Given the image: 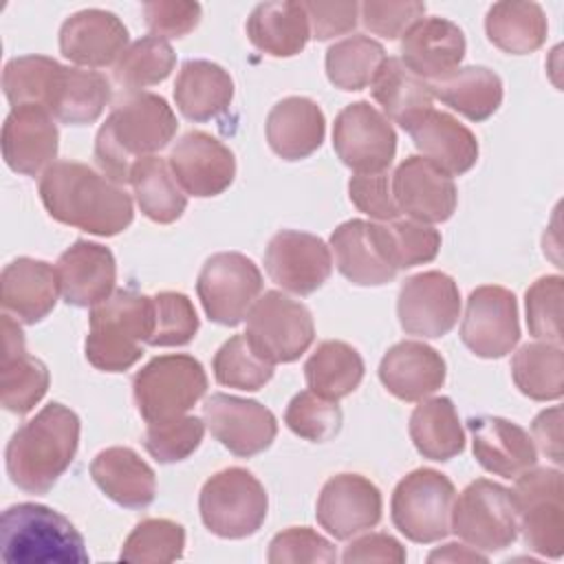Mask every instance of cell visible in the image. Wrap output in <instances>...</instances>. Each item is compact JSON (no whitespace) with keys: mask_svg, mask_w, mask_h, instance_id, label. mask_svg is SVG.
<instances>
[{"mask_svg":"<svg viewBox=\"0 0 564 564\" xmlns=\"http://www.w3.org/2000/svg\"><path fill=\"white\" fill-rule=\"evenodd\" d=\"M145 26L152 35L185 37L200 22V4L185 0H152L143 4Z\"/></svg>","mask_w":564,"mask_h":564,"instance_id":"9f6ffc18","label":"cell"},{"mask_svg":"<svg viewBox=\"0 0 564 564\" xmlns=\"http://www.w3.org/2000/svg\"><path fill=\"white\" fill-rule=\"evenodd\" d=\"M485 31L494 46L511 55L538 51L549 31L546 15L538 2H496L485 18Z\"/></svg>","mask_w":564,"mask_h":564,"instance_id":"ab89813d","label":"cell"},{"mask_svg":"<svg viewBox=\"0 0 564 564\" xmlns=\"http://www.w3.org/2000/svg\"><path fill=\"white\" fill-rule=\"evenodd\" d=\"M167 163L181 189L196 198L223 194L236 176L234 152L203 130L183 134L170 150Z\"/></svg>","mask_w":564,"mask_h":564,"instance_id":"ffe728a7","label":"cell"},{"mask_svg":"<svg viewBox=\"0 0 564 564\" xmlns=\"http://www.w3.org/2000/svg\"><path fill=\"white\" fill-rule=\"evenodd\" d=\"M405 549L403 544L392 538L390 533H366L355 538L346 549L341 560L346 564L352 562H405Z\"/></svg>","mask_w":564,"mask_h":564,"instance_id":"680465c9","label":"cell"},{"mask_svg":"<svg viewBox=\"0 0 564 564\" xmlns=\"http://www.w3.org/2000/svg\"><path fill=\"white\" fill-rule=\"evenodd\" d=\"M465 48V35L452 20L421 18L401 37V62L421 79L434 82L460 66Z\"/></svg>","mask_w":564,"mask_h":564,"instance_id":"484cf974","label":"cell"},{"mask_svg":"<svg viewBox=\"0 0 564 564\" xmlns=\"http://www.w3.org/2000/svg\"><path fill=\"white\" fill-rule=\"evenodd\" d=\"M381 491L361 474L330 476L317 498L315 518L335 540H348L377 527L381 520Z\"/></svg>","mask_w":564,"mask_h":564,"instance_id":"d6986e66","label":"cell"},{"mask_svg":"<svg viewBox=\"0 0 564 564\" xmlns=\"http://www.w3.org/2000/svg\"><path fill=\"white\" fill-rule=\"evenodd\" d=\"M2 88L13 108L42 106L68 126L97 121L110 101V82L101 73L64 66L46 55L9 59L2 70Z\"/></svg>","mask_w":564,"mask_h":564,"instance_id":"6da1fadb","label":"cell"},{"mask_svg":"<svg viewBox=\"0 0 564 564\" xmlns=\"http://www.w3.org/2000/svg\"><path fill=\"white\" fill-rule=\"evenodd\" d=\"M59 130L55 117L42 106H15L2 123L4 163L24 176L46 172L57 156Z\"/></svg>","mask_w":564,"mask_h":564,"instance_id":"7402d4cb","label":"cell"},{"mask_svg":"<svg viewBox=\"0 0 564 564\" xmlns=\"http://www.w3.org/2000/svg\"><path fill=\"white\" fill-rule=\"evenodd\" d=\"M330 249L339 273L357 286H381L397 278V269L379 256L368 231V220L352 218L335 227Z\"/></svg>","mask_w":564,"mask_h":564,"instance_id":"8d00e7d4","label":"cell"},{"mask_svg":"<svg viewBox=\"0 0 564 564\" xmlns=\"http://www.w3.org/2000/svg\"><path fill=\"white\" fill-rule=\"evenodd\" d=\"M212 370L220 386L247 392L260 390L273 377V364L256 352L245 333L229 337L216 350Z\"/></svg>","mask_w":564,"mask_h":564,"instance_id":"bcb514c9","label":"cell"},{"mask_svg":"<svg viewBox=\"0 0 564 564\" xmlns=\"http://www.w3.org/2000/svg\"><path fill=\"white\" fill-rule=\"evenodd\" d=\"M511 496L524 544L542 557L557 560L564 551L562 471L553 467H531L516 478Z\"/></svg>","mask_w":564,"mask_h":564,"instance_id":"8fae6325","label":"cell"},{"mask_svg":"<svg viewBox=\"0 0 564 564\" xmlns=\"http://www.w3.org/2000/svg\"><path fill=\"white\" fill-rule=\"evenodd\" d=\"M130 185L141 212L159 225L178 220L187 207V194L174 178L170 163L156 154L132 165Z\"/></svg>","mask_w":564,"mask_h":564,"instance_id":"b9f144b4","label":"cell"},{"mask_svg":"<svg viewBox=\"0 0 564 564\" xmlns=\"http://www.w3.org/2000/svg\"><path fill=\"white\" fill-rule=\"evenodd\" d=\"M267 560L271 564H297V562H337V551L330 540L308 527H289L280 531L271 544Z\"/></svg>","mask_w":564,"mask_h":564,"instance_id":"f5cc1de1","label":"cell"},{"mask_svg":"<svg viewBox=\"0 0 564 564\" xmlns=\"http://www.w3.org/2000/svg\"><path fill=\"white\" fill-rule=\"evenodd\" d=\"M128 48V29L110 11L82 9L68 15L59 29V51L66 59L86 68H104Z\"/></svg>","mask_w":564,"mask_h":564,"instance_id":"603a6c76","label":"cell"},{"mask_svg":"<svg viewBox=\"0 0 564 564\" xmlns=\"http://www.w3.org/2000/svg\"><path fill=\"white\" fill-rule=\"evenodd\" d=\"M205 392V368L185 352L159 355L132 379V397L145 423H163L187 414Z\"/></svg>","mask_w":564,"mask_h":564,"instance_id":"52a82bcc","label":"cell"},{"mask_svg":"<svg viewBox=\"0 0 564 564\" xmlns=\"http://www.w3.org/2000/svg\"><path fill=\"white\" fill-rule=\"evenodd\" d=\"M262 291L258 264L238 251H220L205 260L196 293L205 315L223 326H238Z\"/></svg>","mask_w":564,"mask_h":564,"instance_id":"4fadbf2b","label":"cell"},{"mask_svg":"<svg viewBox=\"0 0 564 564\" xmlns=\"http://www.w3.org/2000/svg\"><path fill=\"white\" fill-rule=\"evenodd\" d=\"M410 438L430 460H449L465 449V432L449 397L421 401L410 416Z\"/></svg>","mask_w":564,"mask_h":564,"instance_id":"74e56055","label":"cell"},{"mask_svg":"<svg viewBox=\"0 0 564 564\" xmlns=\"http://www.w3.org/2000/svg\"><path fill=\"white\" fill-rule=\"evenodd\" d=\"M185 529L167 518H145L126 538L119 560L123 562H174L183 557Z\"/></svg>","mask_w":564,"mask_h":564,"instance_id":"7dc6e473","label":"cell"},{"mask_svg":"<svg viewBox=\"0 0 564 564\" xmlns=\"http://www.w3.org/2000/svg\"><path fill=\"white\" fill-rule=\"evenodd\" d=\"M368 231L379 256L397 271L432 262L441 249V234L412 218L368 223Z\"/></svg>","mask_w":564,"mask_h":564,"instance_id":"f35d334b","label":"cell"},{"mask_svg":"<svg viewBox=\"0 0 564 564\" xmlns=\"http://www.w3.org/2000/svg\"><path fill=\"white\" fill-rule=\"evenodd\" d=\"M531 438L533 445L540 447L546 458H551L555 465H562V408H549L542 410L533 423H531Z\"/></svg>","mask_w":564,"mask_h":564,"instance_id":"91938a15","label":"cell"},{"mask_svg":"<svg viewBox=\"0 0 564 564\" xmlns=\"http://www.w3.org/2000/svg\"><path fill=\"white\" fill-rule=\"evenodd\" d=\"M427 562H487V553L476 551L469 544L449 542L427 555Z\"/></svg>","mask_w":564,"mask_h":564,"instance_id":"94428289","label":"cell"},{"mask_svg":"<svg viewBox=\"0 0 564 564\" xmlns=\"http://www.w3.org/2000/svg\"><path fill=\"white\" fill-rule=\"evenodd\" d=\"M460 339L482 359H498L511 352L520 341L516 295L498 284L474 289L467 297Z\"/></svg>","mask_w":564,"mask_h":564,"instance_id":"2e32d148","label":"cell"},{"mask_svg":"<svg viewBox=\"0 0 564 564\" xmlns=\"http://www.w3.org/2000/svg\"><path fill=\"white\" fill-rule=\"evenodd\" d=\"M359 11H361V22L370 33L381 35L386 40H397L414 22L423 18L425 4L419 0H405V2L368 0L359 4Z\"/></svg>","mask_w":564,"mask_h":564,"instance_id":"db71d44e","label":"cell"},{"mask_svg":"<svg viewBox=\"0 0 564 564\" xmlns=\"http://www.w3.org/2000/svg\"><path fill=\"white\" fill-rule=\"evenodd\" d=\"M386 62L383 46L368 35H350L326 51L328 82L339 90H364Z\"/></svg>","mask_w":564,"mask_h":564,"instance_id":"ee69618b","label":"cell"},{"mask_svg":"<svg viewBox=\"0 0 564 564\" xmlns=\"http://www.w3.org/2000/svg\"><path fill=\"white\" fill-rule=\"evenodd\" d=\"M154 333V300L117 289L110 297L90 308V328L84 341L86 359L104 372H123L132 368L143 344Z\"/></svg>","mask_w":564,"mask_h":564,"instance_id":"5b68a950","label":"cell"},{"mask_svg":"<svg viewBox=\"0 0 564 564\" xmlns=\"http://www.w3.org/2000/svg\"><path fill=\"white\" fill-rule=\"evenodd\" d=\"M79 445V416L62 405L48 403L7 445V474L15 487L29 494H46L70 467Z\"/></svg>","mask_w":564,"mask_h":564,"instance_id":"277c9868","label":"cell"},{"mask_svg":"<svg viewBox=\"0 0 564 564\" xmlns=\"http://www.w3.org/2000/svg\"><path fill=\"white\" fill-rule=\"evenodd\" d=\"M333 148L355 174H377L386 172L397 154V132L370 101H355L335 119Z\"/></svg>","mask_w":564,"mask_h":564,"instance_id":"5bb4252c","label":"cell"},{"mask_svg":"<svg viewBox=\"0 0 564 564\" xmlns=\"http://www.w3.org/2000/svg\"><path fill=\"white\" fill-rule=\"evenodd\" d=\"M427 84L432 97L441 99L469 121L489 119L502 104V79L487 66H458L445 77Z\"/></svg>","mask_w":564,"mask_h":564,"instance_id":"d590c367","label":"cell"},{"mask_svg":"<svg viewBox=\"0 0 564 564\" xmlns=\"http://www.w3.org/2000/svg\"><path fill=\"white\" fill-rule=\"evenodd\" d=\"M2 308L22 324L42 322L57 302L59 278L55 267L35 258H18L2 269Z\"/></svg>","mask_w":564,"mask_h":564,"instance_id":"f1b7e54d","label":"cell"},{"mask_svg":"<svg viewBox=\"0 0 564 564\" xmlns=\"http://www.w3.org/2000/svg\"><path fill=\"white\" fill-rule=\"evenodd\" d=\"M269 498L262 482L245 467H227L205 480L198 496L203 524L218 538L253 535L267 518Z\"/></svg>","mask_w":564,"mask_h":564,"instance_id":"ba28073f","label":"cell"},{"mask_svg":"<svg viewBox=\"0 0 564 564\" xmlns=\"http://www.w3.org/2000/svg\"><path fill=\"white\" fill-rule=\"evenodd\" d=\"M0 551L11 564H84L90 560L75 524L37 502H20L2 511Z\"/></svg>","mask_w":564,"mask_h":564,"instance_id":"8992f818","label":"cell"},{"mask_svg":"<svg viewBox=\"0 0 564 564\" xmlns=\"http://www.w3.org/2000/svg\"><path fill=\"white\" fill-rule=\"evenodd\" d=\"M154 333L150 346H185L198 330L192 300L178 291H161L154 297Z\"/></svg>","mask_w":564,"mask_h":564,"instance_id":"816d5d0a","label":"cell"},{"mask_svg":"<svg viewBox=\"0 0 564 564\" xmlns=\"http://www.w3.org/2000/svg\"><path fill=\"white\" fill-rule=\"evenodd\" d=\"M271 150L284 161L311 156L324 141L326 119L322 108L308 97H284L278 101L264 123Z\"/></svg>","mask_w":564,"mask_h":564,"instance_id":"4dcf8cb0","label":"cell"},{"mask_svg":"<svg viewBox=\"0 0 564 564\" xmlns=\"http://www.w3.org/2000/svg\"><path fill=\"white\" fill-rule=\"evenodd\" d=\"M176 128V115L161 95L128 90L117 99L95 139L101 174L119 185L130 183L132 165L161 152L174 139Z\"/></svg>","mask_w":564,"mask_h":564,"instance_id":"3957f363","label":"cell"},{"mask_svg":"<svg viewBox=\"0 0 564 564\" xmlns=\"http://www.w3.org/2000/svg\"><path fill=\"white\" fill-rule=\"evenodd\" d=\"M40 198L51 218L95 236H117L134 218L130 194L77 161H55L42 172Z\"/></svg>","mask_w":564,"mask_h":564,"instance_id":"7a4b0ae2","label":"cell"},{"mask_svg":"<svg viewBox=\"0 0 564 564\" xmlns=\"http://www.w3.org/2000/svg\"><path fill=\"white\" fill-rule=\"evenodd\" d=\"M511 377L518 390L533 401H555L564 392L562 344L531 341L511 359Z\"/></svg>","mask_w":564,"mask_h":564,"instance_id":"7bdbcfd3","label":"cell"},{"mask_svg":"<svg viewBox=\"0 0 564 564\" xmlns=\"http://www.w3.org/2000/svg\"><path fill=\"white\" fill-rule=\"evenodd\" d=\"M245 337L258 355L275 364L300 359L315 339L311 311L284 295L282 291H264L247 313Z\"/></svg>","mask_w":564,"mask_h":564,"instance_id":"7c38bea8","label":"cell"},{"mask_svg":"<svg viewBox=\"0 0 564 564\" xmlns=\"http://www.w3.org/2000/svg\"><path fill=\"white\" fill-rule=\"evenodd\" d=\"M341 408L337 401L324 399L313 390H302L297 392L284 412V423L293 434L300 438L313 441V443H324L333 438L341 430Z\"/></svg>","mask_w":564,"mask_h":564,"instance_id":"c3c4849f","label":"cell"},{"mask_svg":"<svg viewBox=\"0 0 564 564\" xmlns=\"http://www.w3.org/2000/svg\"><path fill=\"white\" fill-rule=\"evenodd\" d=\"M176 66V53L167 40L145 35L132 42L115 64V82L128 90L161 84Z\"/></svg>","mask_w":564,"mask_h":564,"instance_id":"f6af8a7d","label":"cell"},{"mask_svg":"<svg viewBox=\"0 0 564 564\" xmlns=\"http://www.w3.org/2000/svg\"><path fill=\"white\" fill-rule=\"evenodd\" d=\"M203 419L216 441L242 458L269 449L278 434V421L269 408L225 392L205 399Z\"/></svg>","mask_w":564,"mask_h":564,"instance_id":"e0dca14e","label":"cell"},{"mask_svg":"<svg viewBox=\"0 0 564 564\" xmlns=\"http://www.w3.org/2000/svg\"><path fill=\"white\" fill-rule=\"evenodd\" d=\"M245 31L251 44L271 57H293L311 37L304 4L291 0L258 4L249 13Z\"/></svg>","mask_w":564,"mask_h":564,"instance_id":"836d02e7","label":"cell"},{"mask_svg":"<svg viewBox=\"0 0 564 564\" xmlns=\"http://www.w3.org/2000/svg\"><path fill=\"white\" fill-rule=\"evenodd\" d=\"M476 460L491 474L518 478L535 467L538 449L533 438L518 423L502 416H471L467 421Z\"/></svg>","mask_w":564,"mask_h":564,"instance_id":"4316f807","label":"cell"},{"mask_svg":"<svg viewBox=\"0 0 564 564\" xmlns=\"http://www.w3.org/2000/svg\"><path fill=\"white\" fill-rule=\"evenodd\" d=\"M399 324L408 335L436 339L447 335L460 317V291L443 271L410 275L397 300Z\"/></svg>","mask_w":564,"mask_h":564,"instance_id":"9a60e30c","label":"cell"},{"mask_svg":"<svg viewBox=\"0 0 564 564\" xmlns=\"http://www.w3.org/2000/svg\"><path fill=\"white\" fill-rule=\"evenodd\" d=\"M264 269L284 291L311 295L330 278L333 258L322 238L297 229H282L267 245Z\"/></svg>","mask_w":564,"mask_h":564,"instance_id":"ac0fdd59","label":"cell"},{"mask_svg":"<svg viewBox=\"0 0 564 564\" xmlns=\"http://www.w3.org/2000/svg\"><path fill=\"white\" fill-rule=\"evenodd\" d=\"M95 485L117 505L143 509L156 496L154 469L130 447H106L90 463Z\"/></svg>","mask_w":564,"mask_h":564,"instance_id":"1f68e13d","label":"cell"},{"mask_svg":"<svg viewBox=\"0 0 564 564\" xmlns=\"http://www.w3.org/2000/svg\"><path fill=\"white\" fill-rule=\"evenodd\" d=\"M449 531L480 553L511 546L518 538V516L511 489L478 478L469 482L452 505Z\"/></svg>","mask_w":564,"mask_h":564,"instance_id":"9c48e42d","label":"cell"},{"mask_svg":"<svg viewBox=\"0 0 564 564\" xmlns=\"http://www.w3.org/2000/svg\"><path fill=\"white\" fill-rule=\"evenodd\" d=\"M59 291L70 306H95L115 293L117 262L108 247L90 240H75L55 264Z\"/></svg>","mask_w":564,"mask_h":564,"instance_id":"cb8c5ba5","label":"cell"},{"mask_svg":"<svg viewBox=\"0 0 564 564\" xmlns=\"http://www.w3.org/2000/svg\"><path fill=\"white\" fill-rule=\"evenodd\" d=\"M456 489L436 469H414L392 491L390 513L394 527L412 542L432 544L449 533Z\"/></svg>","mask_w":564,"mask_h":564,"instance_id":"30bf717a","label":"cell"},{"mask_svg":"<svg viewBox=\"0 0 564 564\" xmlns=\"http://www.w3.org/2000/svg\"><path fill=\"white\" fill-rule=\"evenodd\" d=\"M308 390L324 399L339 401L357 390L364 379V359L346 341L326 339L317 344L304 364Z\"/></svg>","mask_w":564,"mask_h":564,"instance_id":"60d3db41","label":"cell"},{"mask_svg":"<svg viewBox=\"0 0 564 564\" xmlns=\"http://www.w3.org/2000/svg\"><path fill=\"white\" fill-rule=\"evenodd\" d=\"M392 196L403 214L425 225L445 223L458 200L452 176L421 154H412L397 165L392 174Z\"/></svg>","mask_w":564,"mask_h":564,"instance_id":"44dd1931","label":"cell"},{"mask_svg":"<svg viewBox=\"0 0 564 564\" xmlns=\"http://www.w3.org/2000/svg\"><path fill=\"white\" fill-rule=\"evenodd\" d=\"M234 99L231 75L209 59H187L174 84L178 112L189 121H209L223 115Z\"/></svg>","mask_w":564,"mask_h":564,"instance_id":"d6a6232c","label":"cell"},{"mask_svg":"<svg viewBox=\"0 0 564 564\" xmlns=\"http://www.w3.org/2000/svg\"><path fill=\"white\" fill-rule=\"evenodd\" d=\"M205 434V421L183 414L163 423H148L143 432V447L159 463H178L192 456Z\"/></svg>","mask_w":564,"mask_h":564,"instance_id":"681fc988","label":"cell"},{"mask_svg":"<svg viewBox=\"0 0 564 564\" xmlns=\"http://www.w3.org/2000/svg\"><path fill=\"white\" fill-rule=\"evenodd\" d=\"M51 383L48 368L42 359L33 357L24 348V333L20 324L4 313L2 315V361H0V401L2 408L13 414L31 412Z\"/></svg>","mask_w":564,"mask_h":564,"instance_id":"d4e9b609","label":"cell"},{"mask_svg":"<svg viewBox=\"0 0 564 564\" xmlns=\"http://www.w3.org/2000/svg\"><path fill=\"white\" fill-rule=\"evenodd\" d=\"M562 297L564 280L560 275L538 278L527 289V326L535 339L562 344Z\"/></svg>","mask_w":564,"mask_h":564,"instance_id":"f907efd6","label":"cell"},{"mask_svg":"<svg viewBox=\"0 0 564 564\" xmlns=\"http://www.w3.org/2000/svg\"><path fill=\"white\" fill-rule=\"evenodd\" d=\"M311 24V37L330 40L355 29L359 18L357 2H302Z\"/></svg>","mask_w":564,"mask_h":564,"instance_id":"6f0895ef","label":"cell"},{"mask_svg":"<svg viewBox=\"0 0 564 564\" xmlns=\"http://www.w3.org/2000/svg\"><path fill=\"white\" fill-rule=\"evenodd\" d=\"M408 132L421 156L449 176L469 172L478 161L476 134L449 112L432 108Z\"/></svg>","mask_w":564,"mask_h":564,"instance_id":"f546056e","label":"cell"},{"mask_svg":"<svg viewBox=\"0 0 564 564\" xmlns=\"http://www.w3.org/2000/svg\"><path fill=\"white\" fill-rule=\"evenodd\" d=\"M348 194L359 212L368 214L379 223L394 220L401 214L392 196V176H388V172L355 174L348 181Z\"/></svg>","mask_w":564,"mask_h":564,"instance_id":"11a10c76","label":"cell"},{"mask_svg":"<svg viewBox=\"0 0 564 564\" xmlns=\"http://www.w3.org/2000/svg\"><path fill=\"white\" fill-rule=\"evenodd\" d=\"M445 359L423 341L394 344L379 364V379L401 401H423L445 383Z\"/></svg>","mask_w":564,"mask_h":564,"instance_id":"83f0119b","label":"cell"},{"mask_svg":"<svg viewBox=\"0 0 564 564\" xmlns=\"http://www.w3.org/2000/svg\"><path fill=\"white\" fill-rule=\"evenodd\" d=\"M370 93L383 115L403 130H410L425 112H430L434 101L430 84L414 75L401 57H386L370 82Z\"/></svg>","mask_w":564,"mask_h":564,"instance_id":"e575fe53","label":"cell"}]
</instances>
